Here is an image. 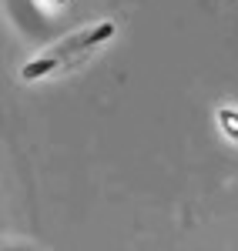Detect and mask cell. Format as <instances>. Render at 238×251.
<instances>
[{"instance_id":"cell-1","label":"cell","mask_w":238,"mask_h":251,"mask_svg":"<svg viewBox=\"0 0 238 251\" xmlns=\"http://www.w3.org/2000/svg\"><path fill=\"white\" fill-rule=\"evenodd\" d=\"M111 34H114V24H98L91 34H80V37H74L71 44H64L60 50H54L51 57H57V60H60L64 54H71V50H80V47H91V44H101V40L111 37Z\"/></svg>"},{"instance_id":"cell-2","label":"cell","mask_w":238,"mask_h":251,"mask_svg":"<svg viewBox=\"0 0 238 251\" xmlns=\"http://www.w3.org/2000/svg\"><path fill=\"white\" fill-rule=\"evenodd\" d=\"M60 60L57 57H40V60H30L27 67H24V77L27 80H34V77H40V74H47V71H54Z\"/></svg>"},{"instance_id":"cell-3","label":"cell","mask_w":238,"mask_h":251,"mask_svg":"<svg viewBox=\"0 0 238 251\" xmlns=\"http://www.w3.org/2000/svg\"><path fill=\"white\" fill-rule=\"evenodd\" d=\"M221 121L228 124V131L238 137V114H232V111H221Z\"/></svg>"},{"instance_id":"cell-4","label":"cell","mask_w":238,"mask_h":251,"mask_svg":"<svg viewBox=\"0 0 238 251\" xmlns=\"http://www.w3.org/2000/svg\"><path fill=\"white\" fill-rule=\"evenodd\" d=\"M60 3H64V0H60Z\"/></svg>"}]
</instances>
